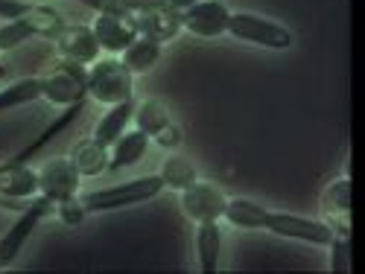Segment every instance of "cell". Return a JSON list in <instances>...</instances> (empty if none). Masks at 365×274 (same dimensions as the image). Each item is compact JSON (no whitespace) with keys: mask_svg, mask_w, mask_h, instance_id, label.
Wrapping results in <instances>:
<instances>
[{"mask_svg":"<svg viewBox=\"0 0 365 274\" xmlns=\"http://www.w3.org/2000/svg\"><path fill=\"white\" fill-rule=\"evenodd\" d=\"M222 216L237 225V228H266L278 236H289V239H304L313 242V246H330L333 231L327 228V222H316V219H304V216H289V213H272L249 199H234L225 204Z\"/></svg>","mask_w":365,"mask_h":274,"instance_id":"1","label":"cell"},{"mask_svg":"<svg viewBox=\"0 0 365 274\" xmlns=\"http://www.w3.org/2000/svg\"><path fill=\"white\" fill-rule=\"evenodd\" d=\"M65 26H68L65 18L58 15L56 9H50V6H33L26 15L9 21L6 26H0V50H12V47L24 44L26 38H33V36H41V38H50L53 41Z\"/></svg>","mask_w":365,"mask_h":274,"instance_id":"2","label":"cell"},{"mask_svg":"<svg viewBox=\"0 0 365 274\" xmlns=\"http://www.w3.org/2000/svg\"><path fill=\"white\" fill-rule=\"evenodd\" d=\"M88 94L103 105L132 100V73L120 58H97L88 70Z\"/></svg>","mask_w":365,"mask_h":274,"instance_id":"3","label":"cell"},{"mask_svg":"<svg viewBox=\"0 0 365 274\" xmlns=\"http://www.w3.org/2000/svg\"><path fill=\"white\" fill-rule=\"evenodd\" d=\"M41 97L56 105H76L88 97V70L79 62L62 58L56 62L47 76H41Z\"/></svg>","mask_w":365,"mask_h":274,"instance_id":"4","label":"cell"},{"mask_svg":"<svg viewBox=\"0 0 365 274\" xmlns=\"http://www.w3.org/2000/svg\"><path fill=\"white\" fill-rule=\"evenodd\" d=\"M164 190L161 175H146V178H135L129 184H117V187H106V190H94L85 193L79 201L82 207L91 210H114L123 204H138V201H149Z\"/></svg>","mask_w":365,"mask_h":274,"instance_id":"5","label":"cell"},{"mask_svg":"<svg viewBox=\"0 0 365 274\" xmlns=\"http://www.w3.org/2000/svg\"><path fill=\"white\" fill-rule=\"evenodd\" d=\"M126 23L138 36L155 38V41H170L178 36V29H185L181 26V12L173 9L170 4H132Z\"/></svg>","mask_w":365,"mask_h":274,"instance_id":"6","label":"cell"},{"mask_svg":"<svg viewBox=\"0 0 365 274\" xmlns=\"http://www.w3.org/2000/svg\"><path fill=\"white\" fill-rule=\"evenodd\" d=\"M47 213H56V201H50L47 196H38V199H33L24 207V213L15 219V225L4 236H0V268L12 265V260L24 248V242L29 239V233L36 231V225L47 216Z\"/></svg>","mask_w":365,"mask_h":274,"instance_id":"7","label":"cell"},{"mask_svg":"<svg viewBox=\"0 0 365 274\" xmlns=\"http://www.w3.org/2000/svg\"><path fill=\"white\" fill-rule=\"evenodd\" d=\"M228 33L240 41H255L260 47H272V50H287L292 44L289 29H284L275 21H266L249 12H237L228 18Z\"/></svg>","mask_w":365,"mask_h":274,"instance_id":"8","label":"cell"},{"mask_svg":"<svg viewBox=\"0 0 365 274\" xmlns=\"http://www.w3.org/2000/svg\"><path fill=\"white\" fill-rule=\"evenodd\" d=\"M225 193L210 181H193L181 190V207L193 222H220L225 213Z\"/></svg>","mask_w":365,"mask_h":274,"instance_id":"9","label":"cell"},{"mask_svg":"<svg viewBox=\"0 0 365 274\" xmlns=\"http://www.w3.org/2000/svg\"><path fill=\"white\" fill-rule=\"evenodd\" d=\"M228 18L231 12L225 9L222 0H199V4L181 9V26L199 38H217L228 33Z\"/></svg>","mask_w":365,"mask_h":274,"instance_id":"10","label":"cell"},{"mask_svg":"<svg viewBox=\"0 0 365 274\" xmlns=\"http://www.w3.org/2000/svg\"><path fill=\"white\" fill-rule=\"evenodd\" d=\"M79 169L73 167L71 158H53L38 169V190L50 201H65L79 193Z\"/></svg>","mask_w":365,"mask_h":274,"instance_id":"11","label":"cell"},{"mask_svg":"<svg viewBox=\"0 0 365 274\" xmlns=\"http://www.w3.org/2000/svg\"><path fill=\"white\" fill-rule=\"evenodd\" d=\"M53 41H56L58 56H62V58H71V62L94 65L97 58H100V44H97V36H94V29H91V26L68 23Z\"/></svg>","mask_w":365,"mask_h":274,"instance_id":"12","label":"cell"},{"mask_svg":"<svg viewBox=\"0 0 365 274\" xmlns=\"http://www.w3.org/2000/svg\"><path fill=\"white\" fill-rule=\"evenodd\" d=\"M322 210L327 213V228L339 236H351V178L330 181L322 193Z\"/></svg>","mask_w":365,"mask_h":274,"instance_id":"13","label":"cell"},{"mask_svg":"<svg viewBox=\"0 0 365 274\" xmlns=\"http://www.w3.org/2000/svg\"><path fill=\"white\" fill-rule=\"evenodd\" d=\"M91 29H94L100 50H108V53H123L138 38V33H135V29L123 18L106 15V12L97 15V21H94V26H91Z\"/></svg>","mask_w":365,"mask_h":274,"instance_id":"14","label":"cell"},{"mask_svg":"<svg viewBox=\"0 0 365 274\" xmlns=\"http://www.w3.org/2000/svg\"><path fill=\"white\" fill-rule=\"evenodd\" d=\"M220 251H222V231L217 222H199L196 231V257L199 268L205 274H217L220 271Z\"/></svg>","mask_w":365,"mask_h":274,"instance_id":"15","label":"cell"},{"mask_svg":"<svg viewBox=\"0 0 365 274\" xmlns=\"http://www.w3.org/2000/svg\"><path fill=\"white\" fill-rule=\"evenodd\" d=\"M146 143H149V135H143L140 129L123 132L111 143L114 149H111V158H108V169H123V167L138 164L146 155Z\"/></svg>","mask_w":365,"mask_h":274,"instance_id":"16","label":"cell"},{"mask_svg":"<svg viewBox=\"0 0 365 274\" xmlns=\"http://www.w3.org/2000/svg\"><path fill=\"white\" fill-rule=\"evenodd\" d=\"M132 114H135V102H132V100L111 105V111H108V114L100 120L97 129H94V140H97V143H103V146H111V143H114L120 135L126 132V126H129Z\"/></svg>","mask_w":365,"mask_h":274,"instance_id":"17","label":"cell"},{"mask_svg":"<svg viewBox=\"0 0 365 274\" xmlns=\"http://www.w3.org/2000/svg\"><path fill=\"white\" fill-rule=\"evenodd\" d=\"M161 58V41L155 38H146V36H138L126 50H123V58L120 62L126 65L129 73H146L152 65Z\"/></svg>","mask_w":365,"mask_h":274,"instance_id":"18","label":"cell"},{"mask_svg":"<svg viewBox=\"0 0 365 274\" xmlns=\"http://www.w3.org/2000/svg\"><path fill=\"white\" fill-rule=\"evenodd\" d=\"M71 161L79 169V175L94 178V175H100V172L108 169V146H103L97 140H85V143H79L71 152Z\"/></svg>","mask_w":365,"mask_h":274,"instance_id":"19","label":"cell"},{"mask_svg":"<svg viewBox=\"0 0 365 274\" xmlns=\"http://www.w3.org/2000/svg\"><path fill=\"white\" fill-rule=\"evenodd\" d=\"M135 123L143 135L149 137H155L167 123H173V117H170V108L161 102V100H143L140 105H135Z\"/></svg>","mask_w":365,"mask_h":274,"instance_id":"20","label":"cell"},{"mask_svg":"<svg viewBox=\"0 0 365 274\" xmlns=\"http://www.w3.org/2000/svg\"><path fill=\"white\" fill-rule=\"evenodd\" d=\"M161 181L164 187H173V190H185L187 184L196 181V169L187 158H178V155H170L161 167Z\"/></svg>","mask_w":365,"mask_h":274,"instance_id":"21","label":"cell"},{"mask_svg":"<svg viewBox=\"0 0 365 274\" xmlns=\"http://www.w3.org/2000/svg\"><path fill=\"white\" fill-rule=\"evenodd\" d=\"M330 271L333 274H348L351 271V236L333 233L330 239Z\"/></svg>","mask_w":365,"mask_h":274,"instance_id":"22","label":"cell"},{"mask_svg":"<svg viewBox=\"0 0 365 274\" xmlns=\"http://www.w3.org/2000/svg\"><path fill=\"white\" fill-rule=\"evenodd\" d=\"M79 4L91 6V9H97V12H106V15H117V18H123L132 12V4L135 0H79Z\"/></svg>","mask_w":365,"mask_h":274,"instance_id":"23","label":"cell"},{"mask_svg":"<svg viewBox=\"0 0 365 274\" xmlns=\"http://www.w3.org/2000/svg\"><path fill=\"white\" fill-rule=\"evenodd\" d=\"M56 213H58V219H62L65 225H79L82 219H85V207H82V201L76 199V196H71V199H65V201H58L56 204Z\"/></svg>","mask_w":365,"mask_h":274,"instance_id":"24","label":"cell"},{"mask_svg":"<svg viewBox=\"0 0 365 274\" xmlns=\"http://www.w3.org/2000/svg\"><path fill=\"white\" fill-rule=\"evenodd\" d=\"M155 143L164 146V149H175V146L181 143V129H178L175 123H167V126L155 135Z\"/></svg>","mask_w":365,"mask_h":274,"instance_id":"25","label":"cell"},{"mask_svg":"<svg viewBox=\"0 0 365 274\" xmlns=\"http://www.w3.org/2000/svg\"><path fill=\"white\" fill-rule=\"evenodd\" d=\"M29 9V4H21V0H0V18H9V21H15V18H21V15H26Z\"/></svg>","mask_w":365,"mask_h":274,"instance_id":"26","label":"cell"},{"mask_svg":"<svg viewBox=\"0 0 365 274\" xmlns=\"http://www.w3.org/2000/svg\"><path fill=\"white\" fill-rule=\"evenodd\" d=\"M167 4H170L173 9H178V12H181V9H187V6H193V4H199V0H167Z\"/></svg>","mask_w":365,"mask_h":274,"instance_id":"27","label":"cell"},{"mask_svg":"<svg viewBox=\"0 0 365 274\" xmlns=\"http://www.w3.org/2000/svg\"><path fill=\"white\" fill-rule=\"evenodd\" d=\"M9 76V68L6 65H0V79H6Z\"/></svg>","mask_w":365,"mask_h":274,"instance_id":"28","label":"cell"}]
</instances>
